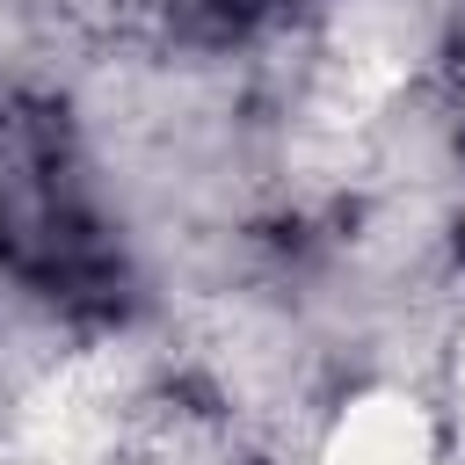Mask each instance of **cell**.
Returning <instances> with one entry per match:
<instances>
[{
	"mask_svg": "<svg viewBox=\"0 0 465 465\" xmlns=\"http://www.w3.org/2000/svg\"><path fill=\"white\" fill-rule=\"evenodd\" d=\"M436 385H443L436 421H443V436H450V458L465 465V305H458V320L443 327V363H436Z\"/></svg>",
	"mask_w": 465,
	"mask_h": 465,
	"instance_id": "7a4b0ae2",
	"label": "cell"
},
{
	"mask_svg": "<svg viewBox=\"0 0 465 465\" xmlns=\"http://www.w3.org/2000/svg\"><path fill=\"white\" fill-rule=\"evenodd\" d=\"M320 465H458V458H450V436H443L436 407L385 385V392H363L356 407H341L327 421Z\"/></svg>",
	"mask_w": 465,
	"mask_h": 465,
	"instance_id": "6da1fadb",
	"label": "cell"
}]
</instances>
